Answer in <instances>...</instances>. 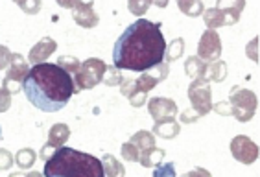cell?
Here are the masks:
<instances>
[{"label": "cell", "mask_w": 260, "mask_h": 177, "mask_svg": "<svg viewBox=\"0 0 260 177\" xmlns=\"http://www.w3.org/2000/svg\"><path fill=\"white\" fill-rule=\"evenodd\" d=\"M231 153L242 164H253L258 159V146L244 135H236L231 140Z\"/></svg>", "instance_id": "8"}, {"label": "cell", "mask_w": 260, "mask_h": 177, "mask_svg": "<svg viewBox=\"0 0 260 177\" xmlns=\"http://www.w3.org/2000/svg\"><path fill=\"white\" fill-rule=\"evenodd\" d=\"M137 91V81L135 80H127V81H122V87H120V92L124 96L129 98L133 92Z\"/></svg>", "instance_id": "34"}, {"label": "cell", "mask_w": 260, "mask_h": 177, "mask_svg": "<svg viewBox=\"0 0 260 177\" xmlns=\"http://www.w3.org/2000/svg\"><path fill=\"white\" fill-rule=\"evenodd\" d=\"M153 177H177L175 175V164L174 162H160L153 170Z\"/></svg>", "instance_id": "29"}, {"label": "cell", "mask_w": 260, "mask_h": 177, "mask_svg": "<svg viewBox=\"0 0 260 177\" xmlns=\"http://www.w3.org/2000/svg\"><path fill=\"white\" fill-rule=\"evenodd\" d=\"M231 105V117H235L238 122H249L255 117L258 100L256 94L249 89H242V87H233L229 96Z\"/></svg>", "instance_id": "4"}, {"label": "cell", "mask_w": 260, "mask_h": 177, "mask_svg": "<svg viewBox=\"0 0 260 177\" xmlns=\"http://www.w3.org/2000/svg\"><path fill=\"white\" fill-rule=\"evenodd\" d=\"M28 72H30L28 59H24L20 54H13V56H11L10 68H8V74H6V78H8V80L17 81V83H20V81H24V78H26V74H28Z\"/></svg>", "instance_id": "12"}, {"label": "cell", "mask_w": 260, "mask_h": 177, "mask_svg": "<svg viewBox=\"0 0 260 177\" xmlns=\"http://www.w3.org/2000/svg\"><path fill=\"white\" fill-rule=\"evenodd\" d=\"M181 131V126L177 124V120L175 118H166V120H159L155 122V126H153V133L155 135H159V137L162 138H175L177 135H179Z\"/></svg>", "instance_id": "13"}, {"label": "cell", "mask_w": 260, "mask_h": 177, "mask_svg": "<svg viewBox=\"0 0 260 177\" xmlns=\"http://www.w3.org/2000/svg\"><path fill=\"white\" fill-rule=\"evenodd\" d=\"M247 56H249V59H253L256 63L258 61V37H255V39L251 41L249 45H247Z\"/></svg>", "instance_id": "36"}, {"label": "cell", "mask_w": 260, "mask_h": 177, "mask_svg": "<svg viewBox=\"0 0 260 177\" xmlns=\"http://www.w3.org/2000/svg\"><path fill=\"white\" fill-rule=\"evenodd\" d=\"M13 162H15L13 155H11L8 150L0 148V170H10V168L13 166Z\"/></svg>", "instance_id": "31"}, {"label": "cell", "mask_w": 260, "mask_h": 177, "mask_svg": "<svg viewBox=\"0 0 260 177\" xmlns=\"http://www.w3.org/2000/svg\"><path fill=\"white\" fill-rule=\"evenodd\" d=\"M2 89H6V91L10 92V94H17L19 91H22V87H20L17 81L8 80V78H4V81H2Z\"/></svg>", "instance_id": "37"}, {"label": "cell", "mask_w": 260, "mask_h": 177, "mask_svg": "<svg viewBox=\"0 0 260 177\" xmlns=\"http://www.w3.org/2000/svg\"><path fill=\"white\" fill-rule=\"evenodd\" d=\"M200 115L194 111V109H186V111H183V115H181V122H185V124H190V122H196V120H200Z\"/></svg>", "instance_id": "39"}, {"label": "cell", "mask_w": 260, "mask_h": 177, "mask_svg": "<svg viewBox=\"0 0 260 177\" xmlns=\"http://www.w3.org/2000/svg\"><path fill=\"white\" fill-rule=\"evenodd\" d=\"M205 70H207V63L205 61H201L198 56H190L185 61L186 76H190L192 80H200V78H203L205 76Z\"/></svg>", "instance_id": "17"}, {"label": "cell", "mask_w": 260, "mask_h": 177, "mask_svg": "<svg viewBox=\"0 0 260 177\" xmlns=\"http://www.w3.org/2000/svg\"><path fill=\"white\" fill-rule=\"evenodd\" d=\"M181 177H210V172L209 170H205V168H194L192 172L183 173Z\"/></svg>", "instance_id": "41"}, {"label": "cell", "mask_w": 260, "mask_h": 177, "mask_svg": "<svg viewBox=\"0 0 260 177\" xmlns=\"http://www.w3.org/2000/svg\"><path fill=\"white\" fill-rule=\"evenodd\" d=\"M26 177H43V173L41 172H30Z\"/></svg>", "instance_id": "42"}, {"label": "cell", "mask_w": 260, "mask_h": 177, "mask_svg": "<svg viewBox=\"0 0 260 177\" xmlns=\"http://www.w3.org/2000/svg\"><path fill=\"white\" fill-rule=\"evenodd\" d=\"M188 100L200 117H205L207 113L212 111V91H210V83L205 78L194 80L188 87Z\"/></svg>", "instance_id": "6"}, {"label": "cell", "mask_w": 260, "mask_h": 177, "mask_svg": "<svg viewBox=\"0 0 260 177\" xmlns=\"http://www.w3.org/2000/svg\"><path fill=\"white\" fill-rule=\"evenodd\" d=\"M177 8L188 17L203 15V4H201L200 0H179V2H177Z\"/></svg>", "instance_id": "22"}, {"label": "cell", "mask_w": 260, "mask_h": 177, "mask_svg": "<svg viewBox=\"0 0 260 177\" xmlns=\"http://www.w3.org/2000/svg\"><path fill=\"white\" fill-rule=\"evenodd\" d=\"M212 109H214L218 115H225V117H231L229 101H220V103H214V105H212Z\"/></svg>", "instance_id": "40"}, {"label": "cell", "mask_w": 260, "mask_h": 177, "mask_svg": "<svg viewBox=\"0 0 260 177\" xmlns=\"http://www.w3.org/2000/svg\"><path fill=\"white\" fill-rule=\"evenodd\" d=\"M22 91L31 105L45 113L63 109L76 92L74 80L54 63H41L30 68L22 81Z\"/></svg>", "instance_id": "2"}, {"label": "cell", "mask_w": 260, "mask_h": 177, "mask_svg": "<svg viewBox=\"0 0 260 177\" xmlns=\"http://www.w3.org/2000/svg\"><path fill=\"white\" fill-rule=\"evenodd\" d=\"M19 6H20V10L24 11L26 15H35V13L41 10V2H39V0H30V2H24V0H20Z\"/></svg>", "instance_id": "30"}, {"label": "cell", "mask_w": 260, "mask_h": 177, "mask_svg": "<svg viewBox=\"0 0 260 177\" xmlns=\"http://www.w3.org/2000/svg\"><path fill=\"white\" fill-rule=\"evenodd\" d=\"M45 177H105L102 161L74 148H57L45 162Z\"/></svg>", "instance_id": "3"}, {"label": "cell", "mask_w": 260, "mask_h": 177, "mask_svg": "<svg viewBox=\"0 0 260 177\" xmlns=\"http://www.w3.org/2000/svg\"><path fill=\"white\" fill-rule=\"evenodd\" d=\"M120 152H122V159H124V161L135 162V161H139V157H140V150L135 146V144H131V142L122 144Z\"/></svg>", "instance_id": "27"}, {"label": "cell", "mask_w": 260, "mask_h": 177, "mask_svg": "<svg viewBox=\"0 0 260 177\" xmlns=\"http://www.w3.org/2000/svg\"><path fill=\"white\" fill-rule=\"evenodd\" d=\"M131 144H135L139 150H150V148H153L155 146V137H153V133L151 131H139V133H135L133 137H131Z\"/></svg>", "instance_id": "20"}, {"label": "cell", "mask_w": 260, "mask_h": 177, "mask_svg": "<svg viewBox=\"0 0 260 177\" xmlns=\"http://www.w3.org/2000/svg\"><path fill=\"white\" fill-rule=\"evenodd\" d=\"M35 159H37V153L31 148H22L15 153V162L20 168H31L35 164Z\"/></svg>", "instance_id": "23"}, {"label": "cell", "mask_w": 260, "mask_h": 177, "mask_svg": "<svg viewBox=\"0 0 260 177\" xmlns=\"http://www.w3.org/2000/svg\"><path fill=\"white\" fill-rule=\"evenodd\" d=\"M146 98H148V94L137 89V91L129 96V101H131V105L133 107H142L146 103Z\"/></svg>", "instance_id": "32"}, {"label": "cell", "mask_w": 260, "mask_h": 177, "mask_svg": "<svg viewBox=\"0 0 260 177\" xmlns=\"http://www.w3.org/2000/svg\"><path fill=\"white\" fill-rule=\"evenodd\" d=\"M63 8H70L72 10V19L76 24H80L81 28H94L98 24V15L92 10V2H59Z\"/></svg>", "instance_id": "9"}, {"label": "cell", "mask_w": 260, "mask_h": 177, "mask_svg": "<svg viewBox=\"0 0 260 177\" xmlns=\"http://www.w3.org/2000/svg\"><path fill=\"white\" fill-rule=\"evenodd\" d=\"M70 138V127L67 124H55L48 133V144L54 148H61Z\"/></svg>", "instance_id": "15"}, {"label": "cell", "mask_w": 260, "mask_h": 177, "mask_svg": "<svg viewBox=\"0 0 260 177\" xmlns=\"http://www.w3.org/2000/svg\"><path fill=\"white\" fill-rule=\"evenodd\" d=\"M10 177H26V175H24V173H11Z\"/></svg>", "instance_id": "43"}, {"label": "cell", "mask_w": 260, "mask_h": 177, "mask_svg": "<svg viewBox=\"0 0 260 177\" xmlns=\"http://www.w3.org/2000/svg\"><path fill=\"white\" fill-rule=\"evenodd\" d=\"M166 41L160 24L137 19L124 30L113 48V66L118 70L146 72L165 63Z\"/></svg>", "instance_id": "1"}, {"label": "cell", "mask_w": 260, "mask_h": 177, "mask_svg": "<svg viewBox=\"0 0 260 177\" xmlns=\"http://www.w3.org/2000/svg\"><path fill=\"white\" fill-rule=\"evenodd\" d=\"M102 81H104L105 85L116 87V85H122V81H124V78H122L120 70H118L116 66H107V70H105L104 80H102Z\"/></svg>", "instance_id": "26"}, {"label": "cell", "mask_w": 260, "mask_h": 177, "mask_svg": "<svg viewBox=\"0 0 260 177\" xmlns=\"http://www.w3.org/2000/svg\"><path fill=\"white\" fill-rule=\"evenodd\" d=\"M205 80L209 81H216V83H221V81L227 78V63L225 61H214V63H210L207 65V70H205Z\"/></svg>", "instance_id": "18"}, {"label": "cell", "mask_w": 260, "mask_h": 177, "mask_svg": "<svg viewBox=\"0 0 260 177\" xmlns=\"http://www.w3.org/2000/svg\"><path fill=\"white\" fill-rule=\"evenodd\" d=\"M183 52H185V39L183 37H177L170 43V45H166V52H165V63H172V61L179 59L183 56Z\"/></svg>", "instance_id": "19"}, {"label": "cell", "mask_w": 260, "mask_h": 177, "mask_svg": "<svg viewBox=\"0 0 260 177\" xmlns=\"http://www.w3.org/2000/svg\"><path fill=\"white\" fill-rule=\"evenodd\" d=\"M11 107V94L6 89H0V113H6Z\"/></svg>", "instance_id": "33"}, {"label": "cell", "mask_w": 260, "mask_h": 177, "mask_svg": "<svg viewBox=\"0 0 260 177\" xmlns=\"http://www.w3.org/2000/svg\"><path fill=\"white\" fill-rule=\"evenodd\" d=\"M57 66L63 68L70 76H76L78 70H80L81 63H80V59H76V57H72V56H61L59 59H57Z\"/></svg>", "instance_id": "25"}, {"label": "cell", "mask_w": 260, "mask_h": 177, "mask_svg": "<svg viewBox=\"0 0 260 177\" xmlns=\"http://www.w3.org/2000/svg\"><path fill=\"white\" fill-rule=\"evenodd\" d=\"M107 70V65L98 57H90L85 63H81L80 70L74 76V89L76 92L87 91V89H94L98 83H102L104 74Z\"/></svg>", "instance_id": "5"}, {"label": "cell", "mask_w": 260, "mask_h": 177, "mask_svg": "<svg viewBox=\"0 0 260 177\" xmlns=\"http://www.w3.org/2000/svg\"><path fill=\"white\" fill-rule=\"evenodd\" d=\"M150 6H151L150 0H129L127 2V8H129V11L133 15H144Z\"/></svg>", "instance_id": "28"}, {"label": "cell", "mask_w": 260, "mask_h": 177, "mask_svg": "<svg viewBox=\"0 0 260 177\" xmlns=\"http://www.w3.org/2000/svg\"><path fill=\"white\" fill-rule=\"evenodd\" d=\"M198 57L205 63H214L221 57V39L212 30H207L200 39L198 45Z\"/></svg>", "instance_id": "7"}, {"label": "cell", "mask_w": 260, "mask_h": 177, "mask_svg": "<svg viewBox=\"0 0 260 177\" xmlns=\"http://www.w3.org/2000/svg\"><path fill=\"white\" fill-rule=\"evenodd\" d=\"M148 111H150L151 118L155 122L166 120V118H175L177 115V103L170 98H151L148 101Z\"/></svg>", "instance_id": "10"}, {"label": "cell", "mask_w": 260, "mask_h": 177, "mask_svg": "<svg viewBox=\"0 0 260 177\" xmlns=\"http://www.w3.org/2000/svg\"><path fill=\"white\" fill-rule=\"evenodd\" d=\"M165 155H166L165 150H160V148L153 146V148H150V150H144V152L140 153L139 161L144 168H151V166L155 168V166H159L160 162H162Z\"/></svg>", "instance_id": "14"}, {"label": "cell", "mask_w": 260, "mask_h": 177, "mask_svg": "<svg viewBox=\"0 0 260 177\" xmlns=\"http://www.w3.org/2000/svg\"><path fill=\"white\" fill-rule=\"evenodd\" d=\"M55 48H57V45H55V41L52 39V37H43V39H41L39 43L30 50L28 59H30V63L34 66L41 65V63H46V59L54 54Z\"/></svg>", "instance_id": "11"}, {"label": "cell", "mask_w": 260, "mask_h": 177, "mask_svg": "<svg viewBox=\"0 0 260 177\" xmlns=\"http://www.w3.org/2000/svg\"><path fill=\"white\" fill-rule=\"evenodd\" d=\"M55 152H57V148H54V146H52V144H48V142H46L45 146L41 148V152H39V157H41V159H43V161L46 162V161H48V159L52 157V155H54Z\"/></svg>", "instance_id": "38"}, {"label": "cell", "mask_w": 260, "mask_h": 177, "mask_svg": "<svg viewBox=\"0 0 260 177\" xmlns=\"http://www.w3.org/2000/svg\"><path fill=\"white\" fill-rule=\"evenodd\" d=\"M244 2H238V4L231 6V8H223L221 13H223V26L236 24L240 20V11L244 10Z\"/></svg>", "instance_id": "24"}, {"label": "cell", "mask_w": 260, "mask_h": 177, "mask_svg": "<svg viewBox=\"0 0 260 177\" xmlns=\"http://www.w3.org/2000/svg\"><path fill=\"white\" fill-rule=\"evenodd\" d=\"M203 20L209 30L214 31L216 28L223 26V13H221V8H210V10L203 11Z\"/></svg>", "instance_id": "21"}, {"label": "cell", "mask_w": 260, "mask_h": 177, "mask_svg": "<svg viewBox=\"0 0 260 177\" xmlns=\"http://www.w3.org/2000/svg\"><path fill=\"white\" fill-rule=\"evenodd\" d=\"M102 166H104L105 177H124L125 175L124 164L118 162V159L113 157L111 153L104 155V159H102Z\"/></svg>", "instance_id": "16"}, {"label": "cell", "mask_w": 260, "mask_h": 177, "mask_svg": "<svg viewBox=\"0 0 260 177\" xmlns=\"http://www.w3.org/2000/svg\"><path fill=\"white\" fill-rule=\"evenodd\" d=\"M11 56H13V54L10 52V48H8V46H0V70L10 65Z\"/></svg>", "instance_id": "35"}]
</instances>
